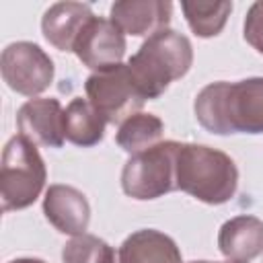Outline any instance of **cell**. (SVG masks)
<instances>
[{
	"mask_svg": "<svg viewBox=\"0 0 263 263\" xmlns=\"http://www.w3.org/2000/svg\"><path fill=\"white\" fill-rule=\"evenodd\" d=\"M164 123L152 113H136L125 119L117 129V144L132 156L160 144Z\"/></svg>",
	"mask_w": 263,
	"mask_h": 263,
	"instance_id": "obj_16",
	"label": "cell"
},
{
	"mask_svg": "<svg viewBox=\"0 0 263 263\" xmlns=\"http://www.w3.org/2000/svg\"><path fill=\"white\" fill-rule=\"evenodd\" d=\"M181 8L197 37H216L232 12V2H183Z\"/></svg>",
	"mask_w": 263,
	"mask_h": 263,
	"instance_id": "obj_17",
	"label": "cell"
},
{
	"mask_svg": "<svg viewBox=\"0 0 263 263\" xmlns=\"http://www.w3.org/2000/svg\"><path fill=\"white\" fill-rule=\"evenodd\" d=\"M238 185V171L234 160L203 144L177 146V189L191 197L220 205L226 203Z\"/></svg>",
	"mask_w": 263,
	"mask_h": 263,
	"instance_id": "obj_3",
	"label": "cell"
},
{
	"mask_svg": "<svg viewBox=\"0 0 263 263\" xmlns=\"http://www.w3.org/2000/svg\"><path fill=\"white\" fill-rule=\"evenodd\" d=\"M84 90L88 103L107 123L121 125L144 105V97L140 95L127 64H117L90 74L86 78Z\"/></svg>",
	"mask_w": 263,
	"mask_h": 263,
	"instance_id": "obj_6",
	"label": "cell"
},
{
	"mask_svg": "<svg viewBox=\"0 0 263 263\" xmlns=\"http://www.w3.org/2000/svg\"><path fill=\"white\" fill-rule=\"evenodd\" d=\"M218 247L230 261H251L263 253V222L255 216H236L222 224Z\"/></svg>",
	"mask_w": 263,
	"mask_h": 263,
	"instance_id": "obj_13",
	"label": "cell"
},
{
	"mask_svg": "<svg viewBox=\"0 0 263 263\" xmlns=\"http://www.w3.org/2000/svg\"><path fill=\"white\" fill-rule=\"evenodd\" d=\"M10 263H45V261L33 259V257H21V259H14V261H10Z\"/></svg>",
	"mask_w": 263,
	"mask_h": 263,
	"instance_id": "obj_20",
	"label": "cell"
},
{
	"mask_svg": "<svg viewBox=\"0 0 263 263\" xmlns=\"http://www.w3.org/2000/svg\"><path fill=\"white\" fill-rule=\"evenodd\" d=\"M224 263H242V261H224Z\"/></svg>",
	"mask_w": 263,
	"mask_h": 263,
	"instance_id": "obj_22",
	"label": "cell"
},
{
	"mask_svg": "<svg viewBox=\"0 0 263 263\" xmlns=\"http://www.w3.org/2000/svg\"><path fill=\"white\" fill-rule=\"evenodd\" d=\"M64 263H121L119 253H115L105 240L92 234H78L64 245Z\"/></svg>",
	"mask_w": 263,
	"mask_h": 263,
	"instance_id": "obj_18",
	"label": "cell"
},
{
	"mask_svg": "<svg viewBox=\"0 0 263 263\" xmlns=\"http://www.w3.org/2000/svg\"><path fill=\"white\" fill-rule=\"evenodd\" d=\"M173 4L162 0H121L111 6V21L127 35H154L171 21Z\"/></svg>",
	"mask_w": 263,
	"mask_h": 263,
	"instance_id": "obj_11",
	"label": "cell"
},
{
	"mask_svg": "<svg viewBox=\"0 0 263 263\" xmlns=\"http://www.w3.org/2000/svg\"><path fill=\"white\" fill-rule=\"evenodd\" d=\"M47 173L43 158L33 142L23 136H14L6 142L0 166V199L2 210L29 208L43 191Z\"/></svg>",
	"mask_w": 263,
	"mask_h": 263,
	"instance_id": "obj_4",
	"label": "cell"
},
{
	"mask_svg": "<svg viewBox=\"0 0 263 263\" xmlns=\"http://www.w3.org/2000/svg\"><path fill=\"white\" fill-rule=\"evenodd\" d=\"M74 53L84 66L97 72L107 70L121 64V58L125 53V37L111 18L107 21L101 16H92L82 29L74 45Z\"/></svg>",
	"mask_w": 263,
	"mask_h": 263,
	"instance_id": "obj_8",
	"label": "cell"
},
{
	"mask_svg": "<svg viewBox=\"0 0 263 263\" xmlns=\"http://www.w3.org/2000/svg\"><path fill=\"white\" fill-rule=\"evenodd\" d=\"M92 10L82 2H58L49 6L41 18L43 37L60 51H74V45L92 18Z\"/></svg>",
	"mask_w": 263,
	"mask_h": 263,
	"instance_id": "obj_12",
	"label": "cell"
},
{
	"mask_svg": "<svg viewBox=\"0 0 263 263\" xmlns=\"http://www.w3.org/2000/svg\"><path fill=\"white\" fill-rule=\"evenodd\" d=\"M193 64V47L189 39L177 31L164 29L150 35L129 58L127 68L144 97L158 99L173 80L185 76Z\"/></svg>",
	"mask_w": 263,
	"mask_h": 263,
	"instance_id": "obj_2",
	"label": "cell"
},
{
	"mask_svg": "<svg viewBox=\"0 0 263 263\" xmlns=\"http://www.w3.org/2000/svg\"><path fill=\"white\" fill-rule=\"evenodd\" d=\"M191 263H212V261H191Z\"/></svg>",
	"mask_w": 263,
	"mask_h": 263,
	"instance_id": "obj_21",
	"label": "cell"
},
{
	"mask_svg": "<svg viewBox=\"0 0 263 263\" xmlns=\"http://www.w3.org/2000/svg\"><path fill=\"white\" fill-rule=\"evenodd\" d=\"M43 214L49 224L64 234H84L90 222V205L78 189L70 185H49L43 197Z\"/></svg>",
	"mask_w": 263,
	"mask_h": 263,
	"instance_id": "obj_10",
	"label": "cell"
},
{
	"mask_svg": "<svg viewBox=\"0 0 263 263\" xmlns=\"http://www.w3.org/2000/svg\"><path fill=\"white\" fill-rule=\"evenodd\" d=\"M0 70L8 88L25 97L41 95L53 80L51 58L31 41L6 45L0 58Z\"/></svg>",
	"mask_w": 263,
	"mask_h": 263,
	"instance_id": "obj_7",
	"label": "cell"
},
{
	"mask_svg": "<svg viewBox=\"0 0 263 263\" xmlns=\"http://www.w3.org/2000/svg\"><path fill=\"white\" fill-rule=\"evenodd\" d=\"M117 253L121 263H183L175 240L154 228L136 230Z\"/></svg>",
	"mask_w": 263,
	"mask_h": 263,
	"instance_id": "obj_14",
	"label": "cell"
},
{
	"mask_svg": "<svg viewBox=\"0 0 263 263\" xmlns=\"http://www.w3.org/2000/svg\"><path fill=\"white\" fill-rule=\"evenodd\" d=\"M18 136L27 138L35 146L62 148L64 136V109L58 99H31L21 105L16 113Z\"/></svg>",
	"mask_w": 263,
	"mask_h": 263,
	"instance_id": "obj_9",
	"label": "cell"
},
{
	"mask_svg": "<svg viewBox=\"0 0 263 263\" xmlns=\"http://www.w3.org/2000/svg\"><path fill=\"white\" fill-rule=\"evenodd\" d=\"M245 39L251 47L263 53V2L251 4L245 18Z\"/></svg>",
	"mask_w": 263,
	"mask_h": 263,
	"instance_id": "obj_19",
	"label": "cell"
},
{
	"mask_svg": "<svg viewBox=\"0 0 263 263\" xmlns=\"http://www.w3.org/2000/svg\"><path fill=\"white\" fill-rule=\"evenodd\" d=\"M105 123L88 99L76 97L64 109V136L76 146L88 148L99 144L105 136Z\"/></svg>",
	"mask_w": 263,
	"mask_h": 263,
	"instance_id": "obj_15",
	"label": "cell"
},
{
	"mask_svg": "<svg viewBox=\"0 0 263 263\" xmlns=\"http://www.w3.org/2000/svg\"><path fill=\"white\" fill-rule=\"evenodd\" d=\"M177 146L160 142L134 154L121 171V189L134 199H156L177 189Z\"/></svg>",
	"mask_w": 263,
	"mask_h": 263,
	"instance_id": "obj_5",
	"label": "cell"
},
{
	"mask_svg": "<svg viewBox=\"0 0 263 263\" xmlns=\"http://www.w3.org/2000/svg\"><path fill=\"white\" fill-rule=\"evenodd\" d=\"M195 119L212 134H263V78L212 82L193 103Z\"/></svg>",
	"mask_w": 263,
	"mask_h": 263,
	"instance_id": "obj_1",
	"label": "cell"
}]
</instances>
